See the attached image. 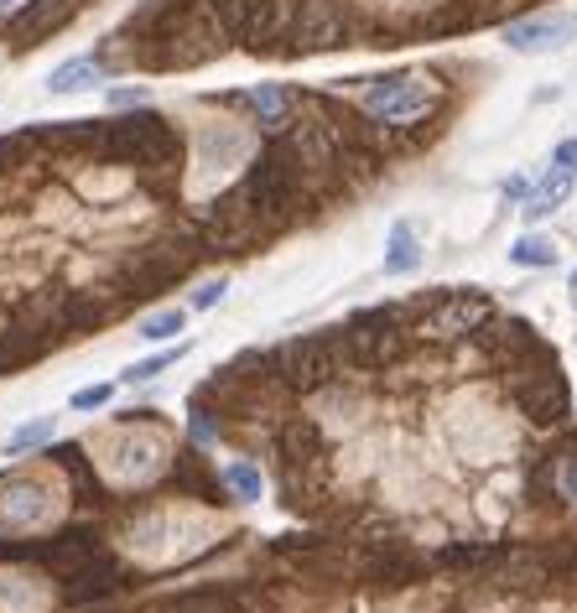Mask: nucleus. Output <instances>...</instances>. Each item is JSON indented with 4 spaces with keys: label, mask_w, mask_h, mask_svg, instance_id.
Listing matches in <instances>:
<instances>
[{
    "label": "nucleus",
    "mask_w": 577,
    "mask_h": 613,
    "mask_svg": "<svg viewBox=\"0 0 577 613\" xmlns=\"http://www.w3.org/2000/svg\"><path fill=\"white\" fill-rule=\"evenodd\" d=\"M448 104V83L432 68H400V73H380V79H364L359 89V110L370 125H380L385 136L396 140V151H417L421 136L417 125L438 115Z\"/></svg>",
    "instance_id": "f257e3e1"
},
{
    "label": "nucleus",
    "mask_w": 577,
    "mask_h": 613,
    "mask_svg": "<svg viewBox=\"0 0 577 613\" xmlns=\"http://www.w3.org/2000/svg\"><path fill=\"white\" fill-rule=\"evenodd\" d=\"M359 37H364V21H354V0H292L276 58L333 53V47H354Z\"/></svg>",
    "instance_id": "f03ea898"
},
{
    "label": "nucleus",
    "mask_w": 577,
    "mask_h": 613,
    "mask_svg": "<svg viewBox=\"0 0 577 613\" xmlns=\"http://www.w3.org/2000/svg\"><path fill=\"white\" fill-rule=\"evenodd\" d=\"M260 140L250 125H239V120H214V125H203L199 140H193V167L199 172H229V167H245V161L260 151Z\"/></svg>",
    "instance_id": "7ed1b4c3"
},
{
    "label": "nucleus",
    "mask_w": 577,
    "mask_h": 613,
    "mask_svg": "<svg viewBox=\"0 0 577 613\" xmlns=\"http://www.w3.org/2000/svg\"><path fill=\"white\" fill-rule=\"evenodd\" d=\"M79 5L83 0H21L16 11L5 16V26H0V42L16 47V53H26V47L47 42L53 32H63L68 21L79 16Z\"/></svg>",
    "instance_id": "20e7f679"
},
{
    "label": "nucleus",
    "mask_w": 577,
    "mask_h": 613,
    "mask_svg": "<svg viewBox=\"0 0 577 613\" xmlns=\"http://www.w3.org/2000/svg\"><path fill=\"white\" fill-rule=\"evenodd\" d=\"M577 37V11H552V16H525L505 26L510 53H557Z\"/></svg>",
    "instance_id": "39448f33"
},
{
    "label": "nucleus",
    "mask_w": 577,
    "mask_h": 613,
    "mask_svg": "<svg viewBox=\"0 0 577 613\" xmlns=\"http://www.w3.org/2000/svg\"><path fill=\"white\" fill-rule=\"evenodd\" d=\"M229 104H245V110L256 115L260 136H281V130H292V120L302 115V94L297 89H281V83H256L250 94H235Z\"/></svg>",
    "instance_id": "423d86ee"
},
{
    "label": "nucleus",
    "mask_w": 577,
    "mask_h": 613,
    "mask_svg": "<svg viewBox=\"0 0 577 613\" xmlns=\"http://www.w3.org/2000/svg\"><path fill=\"white\" fill-rule=\"evenodd\" d=\"M417 265H421V239L400 218V224H391V239H385V276H411Z\"/></svg>",
    "instance_id": "0eeeda50"
},
{
    "label": "nucleus",
    "mask_w": 577,
    "mask_h": 613,
    "mask_svg": "<svg viewBox=\"0 0 577 613\" xmlns=\"http://www.w3.org/2000/svg\"><path fill=\"white\" fill-rule=\"evenodd\" d=\"M573 198V172H552V178L541 182L536 193H531V198H525V208H520V214H525V224H541V218H552L562 208V203Z\"/></svg>",
    "instance_id": "6e6552de"
},
{
    "label": "nucleus",
    "mask_w": 577,
    "mask_h": 613,
    "mask_svg": "<svg viewBox=\"0 0 577 613\" xmlns=\"http://www.w3.org/2000/svg\"><path fill=\"white\" fill-rule=\"evenodd\" d=\"M104 73H110V68H104L100 58H73V63H63V68H53L47 89H53V94H83V89H94Z\"/></svg>",
    "instance_id": "1a4fd4ad"
},
{
    "label": "nucleus",
    "mask_w": 577,
    "mask_h": 613,
    "mask_svg": "<svg viewBox=\"0 0 577 613\" xmlns=\"http://www.w3.org/2000/svg\"><path fill=\"white\" fill-rule=\"evenodd\" d=\"M510 265H520V271H546V265H557L552 235H520L516 245H510Z\"/></svg>",
    "instance_id": "9d476101"
},
{
    "label": "nucleus",
    "mask_w": 577,
    "mask_h": 613,
    "mask_svg": "<svg viewBox=\"0 0 577 613\" xmlns=\"http://www.w3.org/2000/svg\"><path fill=\"white\" fill-rule=\"evenodd\" d=\"M224 489H235V499L256 504V499L265 495V478H260V468L250 463V457H235V463L224 468Z\"/></svg>",
    "instance_id": "9b49d317"
},
{
    "label": "nucleus",
    "mask_w": 577,
    "mask_h": 613,
    "mask_svg": "<svg viewBox=\"0 0 577 613\" xmlns=\"http://www.w3.org/2000/svg\"><path fill=\"white\" fill-rule=\"evenodd\" d=\"M182 328H188V313H182V307H161V313L140 317V322H136V338H146V343H161V338H178Z\"/></svg>",
    "instance_id": "f8f14e48"
},
{
    "label": "nucleus",
    "mask_w": 577,
    "mask_h": 613,
    "mask_svg": "<svg viewBox=\"0 0 577 613\" xmlns=\"http://www.w3.org/2000/svg\"><path fill=\"white\" fill-rule=\"evenodd\" d=\"M42 442H53V416H37V421L16 427L11 442H5V457H26L32 447H42Z\"/></svg>",
    "instance_id": "ddd939ff"
},
{
    "label": "nucleus",
    "mask_w": 577,
    "mask_h": 613,
    "mask_svg": "<svg viewBox=\"0 0 577 613\" xmlns=\"http://www.w3.org/2000/svg\"><path fill=\"white\" fill-rule=\"evenodd\" d=\"M557 495L577 504V436H567L557 447Z\"/></svg>",
    "instance_id": "4468645a"
},
{
    "label": "nucleus",
    "mask_w": 577,
    "mask_h": 613,
    "mask_svg": "<svg viewBox=\"0 0 577 613\" xmlns=\"http://www.w3.org/2000/svg\"><path fill=\"white\" fill-rule=\"evenodd\" d=\"M182 354H188V343H178V349H167V354L140 359V364H131V370H125V379H131V385H140V379H157L161 370H172V364H178Z\"/></svg>",
    "instance_id": "2eb2a0df"
},
{
    "label": "nucleus",
    "mask_w": 577,
    "mask_h": 613,
    "mask_svg": "<svg viewBox=\"0 0 577 613\" xmlns=\"http://www.w3.org/2000/svg\"><path fill=\"white\" fill-rule=\"evenodd\" d=\"M110 396H115V385H89V390H73V411H100V406H110Z\"/></svg>",
    "instance_id": "dca6fc26"
},
{
    "label": "nucleus",
    "mask_w": 577,
    "mask_h": 613,
    "mask_svg": "<svg viewBox=\"0 0 577 613\" xmlns=\"http://www.w3.org/2000/svg\"><path fill=\"white\" fill-rule=\"evenodd\" d=\"M110 104H115V110H136V104H146V89H131V83H125V89H110Z\"/></svg>",
    "instance_id": "f3484780"
},
{
    "label": "nucleus",
    "mask_w": 577,
    "mask_h": 613,
    "mask_svg": "<svg viewBox=\"0 0 577 613\" xmlns=\"http://www.w3.org/2000/svg\"><path fill=\"white\" fill-rule=\"evenodd\" d=\"M219 297H224V276H219V281H203L199 292H193V307H199V313H203V307H214V302H219Z\"/></svg>",
    "instance_id": "a211bd4d"
},
{
    "label": "nucleus",
    "mask_w": 577,
    "mask_h": 613,
    "mask_svg": "<svg viewBox=\"0 0 577 613\" xmlns=\"http://www.w3.org/2000/svg\"><path fill=\"white\" fill-rule=\"evenodd\" d=\"M552 167H562V172H577V140H562L557 151H552Z\"/></svg>",
    "instance_id": "6ab92c4d"
},
{
    "label": "nucleus",
    "mask_w": 577,
    "mask_h": 613,
    "mask_svg": "<svg viewBox=\"0 0 577 613\" xmlns=\"http://www.w3.org/2000/svg\"><path fill=\"white\" fill-rule=\"evenodd\" d=\"M505 198H525V178H510V182H505Z\"/></svg>",
    "instance_id": "aec40b11"
},
{
    "label": "nucleus",
    "mask_w": 577,
    "mask_h": 613,
    "mask_svg": "<svg viewBox=\"0 0 577 613\" xmlns=\"http://www.w3.org/2000/svg\"><path fill=\"white\" fill-rule=\"evenodd\" d=\"M16 11V0H0V16H11Z\"/></svg>",
    "instance_id": "412c9836"
},
{
    "label": "nucleus",
    "mask_w": 577,
    "mask_h": 613,
    "mask_svg": "<svg viewBox=\"0 0 577 613\" xmlns=\"http://www.w3.org/2000/svg\"><path fill=\"white\" fill-rule=\"evenodd\" d=\"M573 297H577V271H573Z\"/></svg>",
    "instance_id": "4be33fe9"
}]
</instances>
